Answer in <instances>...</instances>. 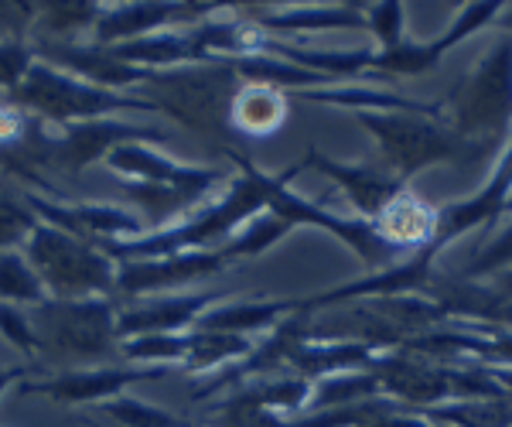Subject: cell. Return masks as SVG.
<instances>
[{
	"label": "cell",
	"mask_w": 512,
	"mask_h": 427,
	"mask_svg": "<svg viewBox=\"0 0 512 427\" xmlns=\"http://www.w3.org/2000/svg\"><path fill=\"white\" fill-rule=\"evenodd\" d=\"M31 325H35L38 339L45 349H55L62 356L82 359H106L113 349V335H117V315L113 305L103 298L89 301H41L31 311Z\"/></svg>",
	"instance_id": "3"
},
{
	"label": "cell",
	"mask_w": 512,
	"mask_h": 427,
	"mask_svg": "<svg viewBox=\"0 0 512 427\" xmlns=\"http://www.w3.org/2000/svg\"><path fill=\"white\" fill-rule=\"evenodd\" d=\"M48 291L24 253H0V305H41Z\"/></svg>",
	"instance_id": "7"
},
{
	"label": "cell",
	"mask_w": 512,
	"mask_h": 427,
	"mask_svg": "<svg viewBox=\"0 0 512 427\" xmlns=\"http://www.w3.org/2000/svg\"><path fill=\"white\" fill-rule=\"evenodd\" d=\"M0 332H4L7 342L18 346L24 356H38V352L45 349L35 332V325H31V318L14 305H0Z\"/></svg>",
	"instance_id": "10"
},
{
	"label": "cell",
	"mask_w": 512,
	"mask_h": 427,
	"mask_svg": "<svg viewBox=\"0 0 512 427\" xmlns=\"http://www.w3.org/2000/svg\"><path fill=\"white\" fill-rule=\"evenodd\" d=\"M38 226L35 212H31V205H21L14 202L11 195L0 192V250H7V246L21 243L31 236V229Z\"/></svg>",
	"instance_id": "9"
},
{
	"label": "cell",
	"mask_w": 512,
	"mask_h": 427,
	"mask_svg": "<svg viewBox=\"0 0 512 427\" xmlns=\"http://www.w3.org/2000/svg\"><path fill=\"white\" fill-rule=\"evenodd\" d=\"M14 100L24 110H35L38 117L52 123H82V120H103L113 110H144L151 103L130 100L113 89L93 86V82L62 72L48 62H35L24 82L14 89Z\"/></svg>",
	"instance_id": "2"
},
{
	"label": "cell",
	"mask_w": 512,
	"mask_h": 427,
	"mask_svg": "<svg viewBox=\"0 0 512 427\" xmlns=\"http://www.w3.org/2000/svg\"><path fill=\"white\" fill-rule=\"evenodd\" d=\"M147 134H151V130L127 127V123H117V120H110V117L69 123L59 141H48L52 147H48L45 158H48V164H55V168L79 175V171L89 168V164L110 158L113 147L130 144V137H147Z\"/></svg>",
	"instance_id": "4"
},
{
	"label": "cell",
	"mask_w": 512,
	"mask_h": 427,
	"mask_svg": "<svg viewBox=\"0 0 512 427\" xmlns=\"http://www.w3.org/2000/svg\"><path fill=\"white\" fill-rule=\"evenodd\" d=\"M24 260L35 267L52 301H89L106 294L117 281L113 260L55 226H35L24 240Z\"/></svg>",
	"instance_id": "1"
},
{
	"label": "cell",
	"mask_w": 512,
	"mask_h": 427,
	"mask_svg": "<svg viewBox=\"0 0 512 427\" xmlns=\"http://www.w3.org/2000/svg\"><path fill=\"white\" fill-rule=\"evenodd\" d=\"M233 117L243 130H250V134H267V130H274L280 117H284V103H280L277 93H270V89H250V93H243L233 106Z\"/></svg>",
	"instance_id": "8"
},
{
	"label": "cell",
	"mask_w": 512,
	"mask_h": 427,
	"mask_svg": "<svg viewBox=\"0 0 512 427\" xmlns=\"http://www.w3.org/2000/svg\"><path fill=\"white\" fill-rule=\"evenodd\" d=\"M31 212L48 219V226L62 229V233L76 236V240H103L113 243V236L123 233H134L137 219L127 216L117 205H99V202H79V205H52V202H41V199H28Z\"/></svg>",
	"instance_id": "5"
},
{
	"label": "cell",
	"mask_w": 512,
	"mask_h": 427,
	"mask_svg": "<svg viewBox=\"0 0 512 427\" xmlns=\"http://www.w3.org/2000/svg\"><path fill=\"white\" fill-rule=\"evenodd\" d=\"M99 18V7L93 4H48L41 11V21H45L48 31H59V35H69V31L79 28H93Z\"/></svg>",
	"instance_id": "11"
},
{
	"label": "cell",
	"mask_w": 512,
	"mask_h": 427,
	"mask_svg": "<svg viewBox=\"0 0 512 427\" xmlns=\"http://www.w3.org/2000/svg\"><path fill=\"white\" fill-rule=\"evenodd\" d=\"M106 414H113L117 421L130 424V427H175L168 414H161V410L140 404V400H130V397H113L103 404Z\"/></svg>",
	"instance_id": "13"
},
{
	"label": "cell",
	"mask_w": 512,
	"mask_h": 427,
	"mask_svg": "<svg viewBox=\"0 0 512 427\" xmlns=\"http://www.w3.org/2000/svg\"><path fill=\"white\" fill-rule=\"evenodd\" d=\"M151 373H134V369H110V366H93V369H79V373H62L55 380L38 383V393L52 400H65V404H106L117 393L127 387L130 380Z\"/></svg>",
	"instance_id": "6"
},
{
	"label": "cell",
	"mask_w": 512,
	"mask_h": 427,
	"mask_svg": "<svg viewBox=\"0 0 512 427\" xmlns=\"http://www.w3.org/2000/svg\"><path fill=\"white\" fill-rule=\"evenodd\" d=\"M31 65H35V59H31L28 45H21L18 38L0 41V89H11L14 93L31 72Z\"/></svg>",
	"instance_id": "12"
},
{
	"label": "cell",
	"mask_w": 512,
	"mask_h": 427,
	"mask_svg": "<svg viewBox=\"0 0 512 427\" xmlns=\"http://www.w3.org/2000/svg\"><path fill=\"white\" fill-rule=\"evenodd\" d=\"M14 380H21V369H7V366H0V393H4L7 387H11Z\"/></svg>",
	"instance_id": "14"
}]
</instances>
